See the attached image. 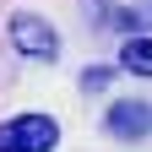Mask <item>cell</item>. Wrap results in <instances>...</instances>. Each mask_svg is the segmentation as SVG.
Wrapping results in <instances>:
<instances>
[{"label":"cell","instance_id":"1","mask_svg":"<svg viewBox=\"0 0 152 152\" xmlns=\"http://www.w3.org/2000/svg\"><path fill=\"white\" fill-rule=\"evenodd\" d=\"M60 147V125L49 114H16L0 125V152H54Z\"/></svg>","mask_w":152,"mask_h":152},{"label":"cell","instance_id":"2","mask_svg":"<svg viewBox=\"0 0 152 152\" xmlns=\"http://www.w3.org/2000/svg\"><path fill=\"white\" fill-rule=\"evenodd\" d=\"M6 38H11L16 54H27V60H60V33H54L44 16H33V11H16L6 22Z\"/></svg>","mask_w":152,"mask_h":152},{"label":"cell","instance_id":"3","mask_svg":"<svg viewBox=\"0 0 152 152\" xmlns=\"http://www.w3.org/2000/svg\"><path fill=\"white\" fill-rule=\"evenodd\" d=\"M87 16L114 33H152V0H87Z\"/></svg>","mask_w":152,"mask_h":152},{"label":"cell","instance_id":"4","mask_svg":"<svg viewBox=\"0 0 152 152\" xmlns=\"http://www.w3.org/2000/svg\"><path fill=\"white\" fill-rule=\"evenodd\" d=\"M103 125H109V136L136 141V136H147V130H152V103H141V98H120V103H109Z\"/></svg>","mask_w":152,"mask_h":152},{"label":"cell","instance_id":"5","mask_svg":"<svg viewBox=\"0 0 152 152\" xmlns=\"http://www.w3.org/2000/svg\"><path fill=\"white\" fill-rule=\"evenodd\" d=\"M120 71L152 76V38H147V33H125V44H120Z\"/></svg>","mask_w":152,"mask_h":152},{"label":"cell","instance_id":"6","mask_svg":"<svg viewBox=\"0 0 152 152\" xmlns=\"http://www.w3.org/2000/svg\"><path fill=\"white\" fill-rule=\"evenodd\" d=\"M109 82H114L109 65H87V71H82V87H87V92H98V87H109Z\"/></svg>","mask_w":152,"mask_h":152}]
</instances>
